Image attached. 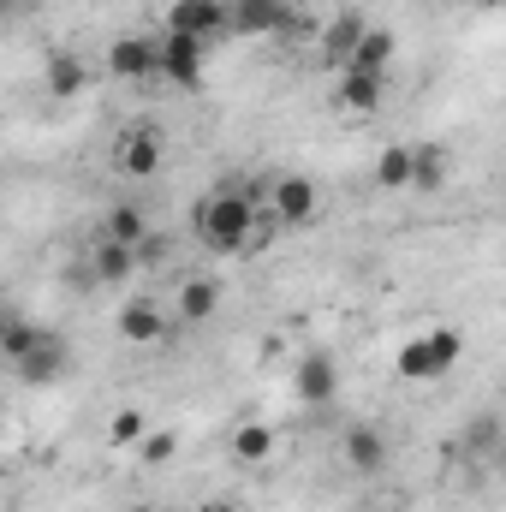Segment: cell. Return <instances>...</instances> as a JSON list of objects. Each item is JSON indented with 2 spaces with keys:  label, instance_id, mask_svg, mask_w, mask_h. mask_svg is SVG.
I'll return each instance as SVG.
<instances>
[{
  "label": "cell",
  "instance_id": "6da1fadb",
  "mask_svg": "<svg viewBox=\"0 0 506 512\" xmlns=\"http://www.w3.org/2000/svg\"><path fill=\"white\" fill-rule=\"evenodd\" d=\"M256 209L245 191H209L197 203V239L209 251H227V256H245L256 245Z\"/></svg>",
  "mask_w": 506,
  "mask_h": 512
},
{
  "label": "cell",
  "instance_id": "7a4b0ae2",
  "mask_svg": "<svg viewBox=\"0 0 506 512\" xmlns=\"http://www.w3.org/2000/svg\"><path fill=\"white\" fill-rule=\"evenodd\" d=\"M459 352H465V334H459V328H429V334H417V340L399 346L393 370H399L405 382H441V376L459 364Z\"/></svg>",
  "mask_w": 506,
  "mask_h": 512
},
{
  "label": "cell",
  "instance_id": "3957f363",
  "mask_svg": "<svg viewBox=\"0 0 506 512\" xmlns=\"http://www.w3.org/2000/svg\"><path fill=\"white\" fill-rule=\"evenodd\" d=\"M268 215H274L280 227H310V221L322 215V191H316V179H304V173H280L274 191H268Z\"/></svg>",
  "mask_w": 506,
  "mask_h": 512
},
{
  "label": "cell",
  "instance_id": "277c9868",
  "mask_svg": "<svg viewBox=\"0 0 506 512\" xmlns=\"http://www.w3.org/2000/svg\"><path fill=\"white\" fill-rule=\"evenodd\" d=\"M102 66H108L114 78H126V84H149V78H161V42H149V36H120Z\"/></svg>",
  "mask_w": 506,
  "mask_h": 512
},
{
  "label": "cell",
  "instance_id": "5b68a950",
  "mask_svg": "<svg viewBox=\"0 0 506 512\" xmlns=\"http://www.w3.org/2000/svg\"><path fill=\"white\" fill-rule=\"evenodd\" d=\"M161 155H167V143H161V131L155 126H131L120 143H114V167L126 173V179H149V173H161Z\"/></svg>",
  "mask_w": 506,
  "mask_h": 512
},
{
  "label": "cell",
  "instance_id": "8992f818",
  "mask_svg": "<svg viewBox=\"0 0 506 512\" xmlns=\"http://www.w3.org/2000/svg\"><path fill=\"white\" fill-rule=\"evenodd\" d=\"M161 78L179 84V90H197V78H203V36L167 30L161 36Z\"/></svg>",
  "mask_w": 506,
  "mask_h": 512
},
{
  "label": "cell",
  "instance_id": "52a82bcc",
  "mask_svg": "<svg viewBox=\"0 0 506 512\" xmlns=\"http://www.w3.org/2000/svg\"><path fill=\"white\" fill-rule=\"evenodd\" d=\"M292 393H298L304 405H328V399L340 393V364H334V352H304V358H298V376H292Z\"/></svg>",
  "mask_w": 506,
  "mask_h": 512
},
{
  "label": "cell",
  "instance_id": "ba28073f",
  "mask_svg": "<svg viewBox=\"0 0 506 512\" xmlns=\"http://www.w3.org/2000/svg\"><path fill=\"white\" fill-rule=\"evenodd\" d=\"M227 0H173L167 6V30H179V36H215V30H227Z\"/></svg>",
  "mask_w": 506,
  "mask_h": 512
},
{
  "label": "cell",
  "instance_id": "9c48e42d",
  "mask_svg": "<svg viewBox=\"0 0 506 512\" xmlns=\"http://www.w3.org/2000/svg\"><path fill=\"white\" fill-rule=\"evenodd\" d=\"M227 30H239V36H274V30H286V18H292V0H227Z\"/></svg>",
  "mask_w": 506,
  "mask_h": 512
},
{
  "label": "cell",
  "instance_id": "30bf717a",
  "mask_svg": "<svg viewBox=\"0 0 506 512\" xmlns=\"http://www.w3.org/2000/svg\"><path fill=\"white\" fill-rule=\"evenodd\" d=\"M340 453H346V465H352L358 477H381V471H387V435H381L376 423H352V429L340 435Z\"/></svg>",
  "mask_w": 506,
  "mask_h": 512
},
{
  "label": "cell",
  "instance_id": "8fae6325",
  "mask_svg": "<svg viewBox=\"0 0 506 512\" xmlns=\"http://www.w3.org/2000/svg\"><path fill=\"white\" fill-rule=\"evenodd\" d=\"M334 108H340L346 120L381 114V78L376 72H340V78H334Z\"/></svg>",
  "mask_w": 506,
  "mask_h": 512
},
{
  "label": "cell",
  "instance_id": "7c38bea8",
  "mask_svg": "<svg viewBox=\"0 0 506 512\" xmlns=\"http://www.w3.org/2000/svg\"><path fill=\"white\" fill-rule=\"evenodd\" d=\"M120 340H126V346H161V340H167V310H161L155 298L120 304Z\"/></svg>",
  "mask_w": 506,
  "mask_h": 512
},
{
  "label": "cell",
  "instance_id": "4fadbf2b",
  "mask_svg": "<svg viewBox=\"0 0 506 512\" xmlns=\"http://www.w3.org/2000/svg\"><path fill=\"white\" fill-rule=\"evenodd\" d=\"M137 268H143V251H137V245L96 239V251H90V274H96V286H126Z\"/></svg>",
  "mask_w": 506,
  "mask_h": 512
},
{
  "label": "cell",
  "instance_id": "5bb4252c",
  "mask_svg": "<svg viewBox=\"0 0 506 512\" xmlns=\"http://www.w3.org/2000/svg\"><path fill=\"white\" fill-rule=\"evenodd\" d=\"M364 30H370V18L364 12H334V24L322 30V60L328 66H352V54H358V42H364Z\"/></svg>",
  "mask_w": 506,
  "mask_h": 512
},
{
  "label": "cell",
  "instance_id": "9a60e30c",
  "mask_svg": "<svg viewBox=\"0 0 506 512\" xmlns=\"http://www.w3.org/2000/svg\"><path fill=\"white\" fill-rule=\"evenodd\" d=\"M173 310H179V322H209V316L221 310V280H209V274H191V280L179 286Z\"/></svg>",
  "mask_w": 506,
  "mask_h": 512
},
{
  "label": "cell",
  "instance_id": "2e32d148",
  "mask_svg": "<svg viewBox=\"0 0 506 512\" xmlns=\"http://www.w3.org/2000/svg\"><path fill=\"white\" fill-rule=\"evenodd\" d=\"M60 376H66V340H60V334H48V340L18 364V382L48 387V382H60Z\"/></svg>",
  "mask_w": 506,
  "mask_h": 512
},
{
  "label": "cell",
  "instance_id": "e0dca14e",
  "mask_svg": "<svg viewBox=\"0 0 506 512\" xmlns=\"http://www.w3.org/2000/svg\"><path fill=\"white\" fill-rule=\"evenodd\" d=\"M48 96L54 102H72V96H84V84H90V66L78 60V54H48Z\"/></svg>",
  "mask_w": 506,
  "mask_h": 512
},
{
  "label": "cell",
  "instance_id": "ac0fdd59",
  "mask_svg": "<svg viewBox=\"0 0 506 512\" xmlns=\"http://www.w3.org/2000/svg\"><path fill=\"white\" fill-rule=\"evenodd\" d=\"M227 447H233V459H239V465H268V459H274V447H280V435H274L268 423H239Z\"/></svg>",
  "mask_w": 506,
  "mask_h": 512
},
{
  "label": "cell",
  "instance_id": "d6986e66",
  "mask_svg": "<svg viewBox=\"0 0 506 512\" xmlns=\"http://www.w3.org/2000/svg\"><path fill=\"white\" fill-rule=\"evenodd\" d=\"M411 173H417V143H387L376 161V185L381 191H405Z\"/></svg>",
  "mask_w": 506,
  "mask_h": 512
},
{
  "label": "cell",
  "instance_id": "ffe728a7",
  "mask_svg": "<svg viewBox=\"0 0 506 512\" xmlns=\"http://www.w3.org/2000/svg\"><path fill=\"white\" fill-rule=\"evenodd\" d=\"M42 340H48V328H36V322H24V316H6V328H0V358L18 370Z\"/></svg>",
  "mask_w": 506,
  "mask_h": 512
},
{
  "label": "cell",
  "instance_id": "44dd1931",
  "mask_svg": "<svg viewBox=\"0 0 506 512\" xmlns=\"http://www.w3.org/2000/svg\"><path fill=\"white\" fill-rule=\"evenodd\" d=\"M393 48H399V42H393V30H387V24H370L346 72H376V78H381V72H387V60H393Z\"/></svg>",
  "mask_w": 506,
  "mask_h": 512
},
{
  "label": "cell",
  "instance_id": "7402d4cb",
  "mask_svg": "<svg viewBox=\"0 0 506 512\" xmlns=\"http://www.w3.org/2000/svg\"><path fill=\"white\" fill-rule=\"evenodd\" d=\"M102 239H120V245H137V251H143L155 233H149V215H143L137 203H114V209H108V233H102Z\"/></svg>",
  "mask_w": 506,
  "mask_h": 512
},
{
  "label": "cell",
  "instance_id": "603a6c76",
  "mask_svg": "<svg viewBox=\"0 0 506 512\" xmlns=\"http://www.w3.org/2000/svg\"><path fill=\"white\" fill-rule=\"evenodd\" d=\"M441 179H447V149H441V143H417V173H411V185H417V191H441Z\"/></svg>",
  "mask_w": 506,
  "mask_h": 512
},
{
  "label": "cell",
  "instance_id": "cb8c5ba5",
  "mask_svg": "<svg viewBox=\"0 0 506 512\" xmlns=\"http://www.w3.org/2000/svg\"><path fill=\"white\" fill-rule=\"evenodd\" d=\"M143 435H149V417H143L137 405L114 411V423H108V441H114V447H143Z\"/></svg>",
  "mask_w": 506,
  "mask_h": 512
},
{
  "label": "cell",
  "instance_id": "d4e9b609",
  "mask_svg": "<svg viewBox=\"0 0 506 512\" xmlns=\"http://www.w3.org/2000/svg\"><path fill=\"white\" fill-rule=\"evenodd\" d=\"M137 453H143V465H167V459L179 453V435H173V429H149Z\"/></svg>",
  "mask_w": 506,
  "mask_h": 512
},
{
  "label": "cell",
  "instance_id": "484cf974",
  "mask_svg": "<svg viewBox=\"0 0 506 512\" xmlns=\"http://www.w3.org/2000/svg\"><path fill=\"white\" fill-rule=\"evenodd\" d=\"M197 512H245V507H239V501H203Z\"/></svg>",
  "mask_w": 506,
  "mask_h": 512
},
{
  "label": "cell",
  "instance_id": "4316f807",
  "mask_svg": "<svg viewBox=\"0 0 506 512\" xmlns=\"http://www.w3.org/2000/svg\"><path fill=\"white\" fill-rule=\"evenodd\" d=\"M126 512H155V507H126Z\"/></svg>",
  "mask_w": 506,
  "mask_h": 512
}]
</instances>
